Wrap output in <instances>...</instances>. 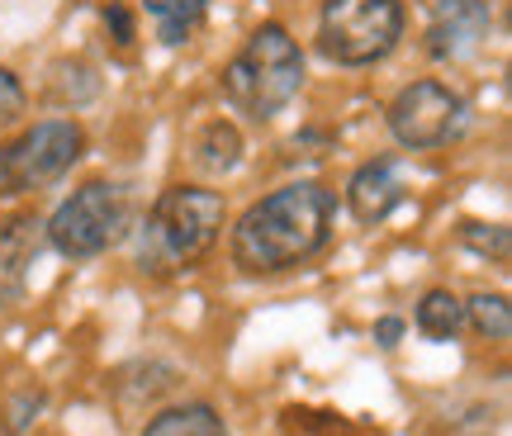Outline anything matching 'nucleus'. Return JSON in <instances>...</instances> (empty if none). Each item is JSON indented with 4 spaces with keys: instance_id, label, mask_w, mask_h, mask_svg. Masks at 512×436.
<instances>
[{
    "instance_id": "8",
    "label": "nucleus",
    "mask_w": 512,
    "mask_h": 436,
    "mask_svg": "<svg viewBox=\"0 0 512 436\" xmlns=\"http://www.w3.org/2000/svg\"><path fill=\"white\" fill-rule=\"evenodd\" d=\"M494 34V5L489 0H432L427 19V57L437 62H465Z\"/></svg>"
},
{
    "instance_id": "5",
    "label": "nucleus",
    "mask_w": 512,
    "mask_h": 436,
    "mask_svg": "<svg viewBox=\"0 0 512 436\" xmlns=\"http://www.w3.org/2000/svg\"><path fill=\"white\" fill-rule=\"evenodd\" d=\"M403 0H323L318 53L337 67H370L399 48Z\"/></svg>"
},
{
    "instance_id": "9",
    "label": "nucleus",
    "mask_w": 512,
    "mask_h": 436,
    "mask_svg": "<svg viewBox=\"0 0 512 436\" xmlns=\"http://www.w3.org/2000/svg\"><path fill=\"white\" fill-rule=\"evenodd\" d=\"M403 204V181H399V166L394 162H366L356 166V176L347 181V209L356 223H384Z\"/></svg>"
},
{
    "instance_id": "2",
    "label": "nucleus",
    "mask_w": 512,
    "mask_h": 436,
    "mask_svg": "<svg viewBox=\"0 0 512 436\" xmlns=\"http://www.w3.org/2000/svg\"><path fill=\"white\" fill-rule=\"evenodd\" d=\"M223 218H228V204H223L219 190H204V185H171V190H162L143 223V233H138V271L147 275L195 271L204 256L219 247Z\"/></svg>"
},
{
    "instance_id": "11",
    "label": "nucleus",
    "mask_w": 512,
    "mask_h": 436,
    "mask_svg": "<svg viewBox=\"0 0 512 436\" xmlns=\"http://www.w3.org/2000/svg\"><path fill=\"white\" fill-rule=\"evenodd\" d=\"M143 10L157 19V43L181 48L204 29L209 19V0H143Z\"/></svg>"
},
{
    "instance_id": "10",
    "label": "nucleus",
    "mask_w": 512,
    "mask_h": 436,
    "mask_svg": "<svg viewBox=\"0 0 512 436\" xmlns=\"http://www.w3.org/2000/svg\"><path fill=\"white\" fill-rule=\"evenodd\" d=\"M38 247H43V218L15 214L10 223H0V304H15L24 294Z\"/></svg>"
},
{
    "instance_id": "7",
    "label": "nucleus",
    "mask_w": 512,
    "mask_h": 436,
    "mask_svg": "<svg viewBox=\"0 0 512 436\" xmlns=\"http://www.w3.org/2000/svg\"><path fill=\"white\" fill-rule=\"evenodd\" d=\"M460 124H465V100L437 76H422L413 86H403L394 95V105H389V133L408 152H427V147L451 143Z\"/></svg>"
},
{
    "instance_id": "3",
    "label": "nucleus",
    "mask_w": 512,
    "mask_h": 436,
    "mask_svg": "<svg viewBox=\"0 0 512 436\" xmlns=\"http://www.w3.org/2000/svg\"><path fill=\"white\" fill-rule=\"evenodd\" d=\"M219 86H223V100L238 114L266 124L304 86V53H299V43L290 38L285 24H261L233 53V62L223 67Z\"/></svg>"
},
{
    "instance_id": "19",
    "label": "nucleus",
    "mask_w": 512,
    "mask_h": 436,
    "mask_svg": "<svg viewBox=\"0 0 512 436\" xmlns=\"http://www.w3.org/2000/svg\"><path fill=\"white\" fill-rule=\"evenodd\" d=\"M100 19H105V29H110L114 48L124 57H133V38H138V24H133V10H128L124 0H110L105 10H100Z\"/></svg>"
},
{
    "instance_id": "12",
    "label": "nucleus",
    "mask_w": 512,
    "mask_h": 436,
    "mask_svg": "<svg viewBox=\"0 0 512 436\" xmlns=\"http://www.w3.org/2000/svg\"><path fill=\"white\" fill-rule=\"evenodd\" d=\"M238 162H242V133H238V124H228V119L204 124L200 138H195V166H204L209 176H223V171H233Z\"/></svg>"
},
{
    "instance_id": "16",
    "label": "nucleus",
    "mask_w": 512,
    "mask_h": 436,
    "mask_svg": "<svg viewBox=\"0 0 512 436\" xmlns=\"http://www.w3.org/2000/svg\"><path fill=\"white\" fill-rule=\"evenodd\" d=\"M465 323L475 327L484 342H508L512 332V304L503 299V294H475L470 304H465Z\"/></svg>"
},
{
    "instance_id": "22",
    "label": "nucleus",
    "mask_w": 512,
    "mask_h": 436,
    "mask_svg": "<svg viewBox=\"0 0 512 436\" xmlns=\"http://www.w3.org/2000/svg\"><path fill=\"white\" fill-rule=\"evenodd\" d=\"M399 337H403V318H380L375 323V342L380 346H399Z\"/></svg>"
},
{
    "instance_id": "14",
    "label": "nucleus",
    "mask_w": 512,
    "mask_h": 436,
    "mask_svg": "<svg viewBox=\"0 0 512 436\" xmlns=\"http://www.w3.org/2000/svg\"><path fill=\"white\" fill-rule=\"evenodd\" d=\"M465 327V304L451 290H427L418 299V332L432 342H451Z\"/></svg>"
},
{
    "instance_id": "13",
    "label": "nucleus",
    "mask_w": 512,
    "mask_h": 436,
    "mask_svg": "<svg viewBox=\"0 0 512 436\" xmlns=\"http://www.w3.org/2000/svg\"><path fill=\"white\" fill-rule=\"evenodd\" d=\"M143 436H228V427L209 403H181V408L157 413L143 427Z\"/></svg>"
},
{
    "instance_id": "17",
    "label": "nucleus",
    "mask_w": 512,
    "mask_h": 436,
    "mask_svg": "<svg viewBox=\"0 0 512 436\" xmlns=\"http://www.w3.org/2000/svg\"><path fill=\"white\" fill-rule=\"evenodd\" d=\"M460 242L479 256H494V261H508V247H512L503 223H460Z\"/></svg>"
},
{
    "instance_id": "4",
    "label": "nucleus",
    "mask_w": 512,
    "mask_h": 436,
    "mask_svg": "<svg viewBox=\"0 0 512 436\" xmlns=\"http://www.w3.org/2000/svg\"><path fill=\"white\" fill-rule=\"evenodd\" d=\"M128 228H133V200L124 185L86 181L57 204V214L43 223V237L53 242V252L91 261V256L110 252L114 242H124Z\"/></svg>"
},
{
    "instance_id": "20",
    "label": "nucleus",
    "mask_w": 512,
    "mask_h": 436,
    "mask_svg": "<svg viewBox=\"0 0 512 436\" xmlns=\"http://www.w3.org/2000/svg\"><path fill=\"white\" fill-rule=\"evenodd\" d=\"M24 105H29V95L19 86V76L10 67H0V128L15 124L19 114H24Z\"/></svg>"
},
{
    "instance_id": "1",
    "label": "nucleus",
    "mask_w": 512,
    "mask_h": 436,
    "mask_svg": "<svg viewBox=\"0 0 512 436\" xmlns=\"http://www.w3.org/2000/svg\"><path fill=\"white\" fill-rule=\"evenodd\" d=\"M337 200L323 181H290L256 200L233 228V266L247 275L294 271L332 242Z\"/></svg>"
},
{
    "instance_id": "21",
    "label": "nucleus",
    "mask_w": 512,
    "mask_h": 436,
    "mask_svg": "<svg viewBox=\"0 0 512 436\" xmlns=\"http://www.w3.org/2000/svg\"><path fill=\"white\" fill-rule=\"evenodd\" d=\"M38 408H43V394H24V399L10 408V422H5V432H24V427L34 422Z\"/></svg>"
},
{
    "instance_id": "18",
    "label": "nucleus",
    "mask_w": 512,
    "mask_h": 436,
    "mask_svg": "<svg viewBox=\"0 0 512 436\" xmlns=\"http://www.w3.org/2000/svg\"><path fill=\"white\" fill-rule=\"evenodd\" d=\"M285 427L304 436H351V427L342 422V413H309V408H290Z\"/></svg>"
},
{
    "instance_id": "15",
    "label": "nucleus",
    "mask_w": 512,
    "mask_h": 436,
    "mask_svg": "<svg viewBox=\"0 0 512 436\" xmlns=\"http://www.w3.org/2000/svg\"><path fill=\"white\" fill-rule=\"evenodd\" d=\"M48 95H53L57 105H91L95 95H100V76L86 67V62H57L53 76H48Z\"/></svg>"
},
{
    "instance_id": "6",
    "label": "nucleus",
    "mask_w": 512,
    "mask_h": 436,
    "mask_svg": "<svg viewBox=\"0 0 512 436\" xmlns=\"http://www.w3.org/2000/svg\"><path fill=\"white\" fill-rule=\"evenodd\" d=\"M81 152H86V128L76 119H43L24 128L15 143L0 147V200L53 185L81 162Z\"/></svg>"
}]
</instances>
